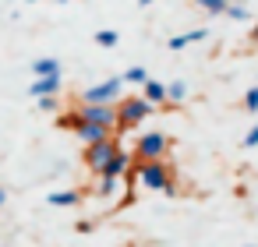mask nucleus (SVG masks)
<instances>
[{
	"label": "nucleus",
	"mask_w": 258,
	"mask_h": 247,
	"mask_svg": "<svg viewBox=\"0 0 258 247\" xmlns=\"http://www.w3.org/2000/svg\"><path fill=\"white\" fill-rule=\"evenodd\" d=\"M117 152H120V138H110V141H99V145L85 148V152H82V162H85L96 177H103L106 166H110V159H113Z\"/></svg>",
	"instance_id": "39448f33"
},
{
	"label": "nucleus",
	"mask_w": 258,
	"mask_h": 247,
	"mask_svg": "<svg viewBox=\"0 0 258 247\" xmlns=\"http://www.w3.org/2000/svg\"><path fill=\"white\" fill-rule=\"evenodd\" d=\"M124 99V74L117 78H106V81H96L89 89L78 92V103H99V106H117Z\"/></svg>",
	"instance_id": "f03ea898"
},
{
	"label": "nucleus",
	"mask_w": 258,
	"mask_h": 247,
	"mask_svg": "<svg viewBox=\"0 0 258 247\" xmlns=\"http://www.w3.org/2000/svg\"><path fill=\"white\" fill-rule=\"evenodd\" d=\"M142 96H145L152 106H170V99H166V81H156V78H152V81L142 89Z\"/></svg>",
	"instance_id": "f8f14e48"
},
{
	"label": "nucleus",
	"mask_w": 258,
	"mask_h": 247,
	"mask_svg": "<svg viewBox=\"0 0 258 247\" xmlns=\"http://www.w3.org/2000/svg\"><path fill=\"white\" fill-rule=\"evenodd\" d=\"M75 229H78V233H92V222H89V219H82V222H75Z\"/></svg>",
	"instance_id": "4be33fe9"
},
{
	"label": "nucleus",
	"mask_w": 258,
	"mask_h": 247,
	"mask_svg": "<svg viewBox=\"0 0 258 247\" xmlns=\"http://www.w3.org/2000/svg\"><path fill=\"white\" fill-rule=\"evenodd\" d=\"M4 201H8V191H4V187H0V208H4Z\"/></svg>",
	"instance_id": "b1692460"
},
{
	"label": "nucleus",
	"mask_w": 258,
	"mask_h": 247,
	"mask_svg": "<svg viewBox=\"0 0 258 247\" xmlns=\"http://www.w3.org/2000/svg\"><path fill=\"white\" fill-rule=\"evenodd\" d=\"M135 162H156V159H166L170 152V138L163 131H145L135 138Z\"/></svg>",
	"instance_id": "20e7f679"
},
{
	"label": "nucleus",
	"mask_w": 258,
	"mask_h": 247,
	"mask_svg": "<svg viewBox=\"0 0 258 247\" xmlns=\"http://www.w3.org/2000/svg\"><path fill=\"white\" fill-rule=\"evenodd\" d=\"M233 4H247V0H233Z\"/></svg>",
	"instance_id": "bb28decb"
},
{
	"label": "nucleus",
	"mask_w": 258,
	"mask_h": 247,
	"mask_svg": "<svg viewBox=\"0 0 258 247\" xmlns=\"http://www.w3.org/2000/svg\"><path fill=\"white\" fill-rule=\"evenodd\" d=\"M166 99H170V106L184 103V99H187V81H180V78L170 81V85H166Z\"/></svg>",
	"instance_id": "4468645a"
},
{
	"label": "nucleus",
	"mask_w": 258,
	"mask_h": 247,
	"mask_svg": "<svg viewBox=\"0 0 258 247\" xmlns=\"http://www.w3.org/2000/svg\"><path fill=\"white\" fill-rule=\"evenodd\" d=\"M32 74L36 78H60V60L57 57H39V60H32Z\"/></svg>",
	"instance_id": "1a4fd4ad"
},
{
	"label": "nucleus",
	"mask_w": 258,
	"mask_h": 247,
	"mask_svg": "<svg viewBox=\"0 0 258 247\" xmlns=\"http://www.w3.org/2000/svg\"><path fill=\"white\" fill-rule=\"evenodd\" d=\"M29 4H46V0H29ZM57 4H68V0H57Z\"/></svg>",
	"instance_id": "393cba45"
},
{
	"label": "nucleus",
	"mask_w": 258,
	"mask_h": 247,
	"mask_svg": "<svg viewBox=\"0 0 258 247\" xmlns=\"http://www.w3.org/2000/svg\"><path fill=\"white\" fill-rule=\"evenodd\" d=\"M117 43H120V36H117L113 29H99V32H96V46H103V50H113Z\"/></svg>",
	"instance_id": "f3484780"
},
{
	"label": "nucleus",
	"mask_w": 258,
	"mask_h": 247,
	"mask_svg": "<svg viewBox=\"0 0 258 247\" xmlns=\"http://www.w3.org/2000/svg\"><path fill=\"white\" fill-rule=\"evenodd\" d=\"M244 110H247V113H258V85L247 89V96H244Z\"/></svg>",
	"instance_id": "a211bd4d"
},
{
	"label": "nucleus",
	"mask_w": 258,
	"mask_h": 247,
	"mask_svg": "<svg viewBox=\"0 0 258 247\" xmlns=\"http://www.w3.org/2000/svg\"><path fill=\"white\" fill-rule=\"evenodd\" d=\"M29 92H32V99H46V96H57V92H60V78H36V81L29 85Z\"/></svg>",
	"instance_id": "9d476101"
},
{
	"label": "nucleus",
	"mask_w": 258,
	"mask_h": 247,
	"mask_svg": "<svg viewBox=\"0 0 258 247\" xmlns=\"http://www.w3.org/2000/svg\"><path fill=\"white\" fill-rule=\"evenodd\" d=\"M156 106L145 99V96H124L120 103H117V113H120V124H117V134H127V131H135L149 113H152Z\"/></svg>",
	"instance_id": "7ed1b4c3"
},
{
	"label": "nucleus",
	"mask_w": 258,
	"mask_h": 247,
	"mask_svg": "<svg viewBox=\"0 0 258 247\" xmlns=\"http://www.w3.org/2000/svg\"><path fill=\"white\" fill-rule=\"evenodd\" d=\"M120 191V180H113V177H99L96 180V187H92V194L96 198H113Z\"/></svg>",
	"instance_id": "ddd939ff"
},
{
	"label": "nucleus",
	"mask_w": 258,
	"mask_h": 247,
	"mask_svg": "<svg viewBox=\"0 0 258 247\" xmlns=\"http://www.w3.org/2000/svg\"><path fill=\"white\" fill-rule=\"evenodd\" d=\"M226 18H233V22H244V18H247V8H244V4H233V0H230V11H226Z\"/></svg>",
	"instance_id": "6ab92c4d"
},
{
	"label": "nucleus",
	"mask_w": 258,
	"mask_h": 247,
	"mask_svg": "<svg viewBox=\"0 0 258 247\" xmlns=\"http://www.w3.org/2000/svg\"><path fill=\"white\" fill-rule=\"evenodd\" d=\"M195 4H198L205 15H226V11H230V0H195Z\"/></svg>",
	"instance_id": "2eb2a0df"
},
{
	"label": "nucleus",
	"mask_w": 258,
	"mask_h": 247,
	"mask_svg": "<svg viewBox=\"0 0 258 247\" xmlns=\"http://www.w3.org/2000/svg\"><path fill=\"white\" fill-rule=\"evenodd\" d=\"M131 184L145 187V191H163L170 198H177V180H173V166L166 159H156V162H135L131 170Z\"/></svg>",
	"instance_id": "f257e3e1"
},
{
	"label": "nucleus",
	"mask_w": 258,
	"mask_h": 247,
	"mask_svg": "<svg viewBox=\"0 0 258 247\" xmlns=\"http://www.w3.org/2000/svg\"><path fill=\"white\" fill-rule=\"evenodd\" d=\"M78 120L82 124H99V127H110V131H117V124H120V113H117V106H99V103H78Z\"/></svg>",
	"instance_id": "423d86ee"
},
{
	"label": "nucleus",
	"mask_w": 258,
	"mask_h": 247,
	"mask_svg": "<svg viewBox=\"0 0 258 247\" xmlns=\"http://www.w3.org/2000/svg\"><path fill=\"white\" fill-rule=\"evenodd\" d=\"M202 39H209V29H191V32L173 36V39H170V50L177 53V50H184V46H191V43H202Z\"/></svg>",
	"instance_id": "9b49d317"
},
{
	"label": "nucleus",
	"mask_w": 258,
	"mask_h": 247,
	"mask_svg": "<svg viewBox=\"0 0 258 247\" xmlns=\"http://www.w3.org/2000/svg\"><path fill=\"white\" fill-rule=\"evenodd\" d=\"M82 191L78 187H68V191H53V194H46V201L50 205H57V208H75V205H82Z\"/></svg>",
	"instance_id": "6e6552de"
},
{
	"label": "nucleus",
	"mask_w": 258,
	"mask_h": 247,
	"mask_svg": "<svg viewBox=\"0 0 258 247\" xmlns=\"http://www.w3.org/2000/svg\"><path fill=\"white\" fill-rule=\"evenodd\" d=\"M247 247H258V243H247Z\"/></svg>",
	"instance_id": "cd10ccee"
},
{
	"label": "nucleus",
	"mask_w": 258,
	"mask_h": 247,
	"mask_svg": "<svg viewBox=\"0 0 258 247\" xmlns=\"http://www.w3.org/2000/svg\"><path fill=\"white\" fill-rule=\"evenodd\" d=\"M124 81H131V85H142V89H145L152 78H149V71H145V67H138V64H135V67H127V71H124Z\"/></svg>",
	"instance_id": "dca6fc26"
},
{
	"label": "nucleus",
	"mask_w": 258,
	"mask_h": 247,
	"mask_svg": "<svg viewBox=\"0 0 258 247\" xmlns=\"http://www.w3.org/2000/svg\"><path fill=\"white\" fill-rule=\"evenodd\" d=\"M135 4H142V8H145V4H152V0H135Z\"/></svg>",
	"instance_id": "a878e982"
},
{
	"label": "nucleus",
	"mask_w": 258,
	"mask_h": 247,
	"mask_svg": "<svg viewBox=\"0 0 258 247\" xmlns=\"http://www.w3.org/2000/svg\"><path fill=\"white\" fill-rule=\"evenodd\" d=\"M36 103H39V110H46V113L57 110V96H46V99H36Z\"/></svg>",
	"instance_id": "412c9836"
},
{
	"label": "nucleus",
	"mask_w": 258,
	"mask_h": 247,
	"mask_svg": "<svg viewBox=\"0 0 258 247\" xmlns=\"http://www.w3.org/2000/svg\"><path fill=\"white\" fill-rule=\"evenodd\" d=\"M244 148H258V124H254V127L244 134Z\"/></svg>",
	"instance_id": "aec40b11"
},
{
	"label": "nucleus",
	"mask_w": 258,
	"mask_h": 247,
	"mask_svg": "<svg viewBox=\"0 0 258 247\" xmlns=\"http://www.w3.org/2000/svg\"><path fill=\"white\" fill-rule=\"evenodd\" d=\"M75 138L85 145V148H92V145H99V141H110L113 138V131L110 127H99V124H75Z\"/></svg>",
	"instance_id": "0eeeda50"
},
{
	"label": "nucleus",
	"mask_w": 258,
	"mask_h": 247,
	"mask_svg": "<svg viewBox=\"0 0 258 247\" xmlns=\"http://www.w3.org/2000/svg\"><path fill=\"white\" fill-rule=\"evenodd\" d=\"M251 43H254V46H258V22H254V25H251Z\"/></svg>",
	"instance_id": "5701e85b"
}]
</instances>
